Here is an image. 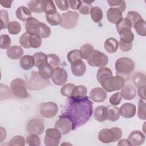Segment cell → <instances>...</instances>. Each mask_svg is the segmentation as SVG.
<instances>
[{"label": "cell", "instance_id": "26", "mask_svg": "<svg viewBox=\"0 0 146 146\" xmlns=\"http://www.w3.org/2000/svg\"><path fill=\"white\" fill-rule=\"evenodd\" d=\"M15 14L18 19L21 21H26L31 17V11L26 6H19L15 11Z\"/></svg>", "mask_w": 146, "mask_h": 146}, {"label": "cell", "instance_id": "42", "mask_svg": "<svg viewBox=\"0 0 146 146\" xmlns=\"http://www.w3.org/2000/svg\"><path fill=\"white\" fill-rule=\"evenodd\" d=\"M47 56V63L54 69L58 67L60 64V58L55 54H49Z\"/></svg>", "mask_w": 146, "mask_h": 146}, {"label": "cell", "instance_id": "33", "mask_svg": "<svg viewBox=\"0 0 146 146\" xmlns=\"http://www.w3.org/2000/svg\"><path fill=\"white\" fill-rule=\"evenodd\" d=\"M51 33V31L49 26H48L44 22H40L38 27L37 34L41 38H47L50 36Z\"/></svg>", "mask_w": 146, "mask_h": 146}, {"label": "cell", "instance_id": "17", "mask_svg": "<svg viewBox=\"0 0 146 146\" xmlns=\"http://www.w3.org/2000/svg\"><path fill=\"white\" fill-rule=\"evenodd\" d=\"M71 70L75 76H82L86 71V66L82 59L77 60L71 63Z\"/></svg>", "mask_w": 146, "mask_h": 146}, {"label": "cell", "instance_id": "55", "mask_svg": "<svg viewBox=\"0 0 146 146\" xmlns=\"http://www.w3.org/2000/svg\"><path fill=\"white\" fill-rule=\"evenodd\" d=\"M121 99L122 98L120 93L117 92L111 96L109 99V102L113 106H117L121 103Z\"/></svg>", "mask_w": 146, "mask_h": 146}, {"label": "cell", "instance_id": "57", "mask_svg": "<svg viewBox=\"0 0 146 146\" xmlns=\"http://www.w3.org/2000/svg\"><path fill=\"white\" fill-rule=\"evenodd\" d=\"M118 46L122 51L128 52L131 50L132 47V43H125L120 40L119 42H118Z\"/></svg>", "mask_w": 146, "mask_h": 146}, {"label": "cell", "instance_id": "60", "mask_svg": "<svg viewBox=\"0 0 146 146\" xmlns=\"http://www.w3.org/2000/svg\"><path fill=\"white\" fill-rule=\"evenodd\" d=\"M13 3V1H1L0 3L1 5L5 8H10L11 6V3Z\"/></svg>", "mask_w": 146, "mask_h": 146}, {"label": "cell", "instance_id": "53", "mask_svg": "<svg viewBox=\"0 0 146 146\" xmlns=\"http://www.w3.org/2000/svg\"><path fill=\"white\" fill-rule=\"evenodd\" d=\"M30 35L27 33H25L21 35V36L19 38V41L21 46L25 48H30Z\"/></svg>", "mask_w": 146, "mask_h": 146}, {"label": "cell", "instance_id": "31", "mask_svg": "<svg viewBox=\"0 0 146 146\" xmlns=\"http://www.w3.org/2000/svg\"><path fill=\"white\" fill-rule=\"evenodd\" d=\"M27 5L31 12L35 13H42L44 12L42 0L30 1Z\"/></svg>", "mask_w": 146, "mask_h": 146}, {"label": "cell", "instance_id": "36", "mask_svg": "<svg viewBox=\"0 0 146 146\" xmlns=\"http://www.w3.org/2000/svg\"><path fill=\"white\" fill-rule=\"evenodd\" d=\"M45 16L47 22L51 26H57L60 25L62 22V15L58 11L51 15H45Z\"/></svg>", "mask_w": 146, "mask_h": 146}, {"label": "cell", "instance_id": "40", "mask_svg": "<svg viewBox=\"0 0 146 146\" xmlns=\"http://www.w3.org/2000/svg\"><path fill=\"white\" fill-rule=\"evenodd\" d=\"M94 1H82V4L80 8L78 9L79 12L83 15H88L90 14L91 10L92 9L91 3H93Z\"/></svg>", "mask_w": 146, "mask_h": 146}, {"label": "cell", "instance_id": "25", "mask_svg": "<svg viewBox=\"0 0 146 146\" xmlns=\"http://www.w3.org/2000/svg\"><path fill=\"white\" fill-rule=\"evenodd\" d=\"M118 33L120 38V40L123 42L131 43H132L134 40L135 36L131 30V29L124 28L119 30Z\"/></svg>", "mask_w": 146, "mask_h": 146}, {"label": "cell", "instance_id": "11", "mask_svg": "<svg viewBox=\"0 0 146 146\" xmlns=\"http://www.w3.org/2000/svg\"><path fill=\"white\" fill-rule=\"evenodd\" d=\"M51 80L56 86H63L67 82L68 74L65 69L61 67H56L54 69Z\"/></svg>", "mask_w": 146, "mask_h": 146}, {"label": "cell", "instance_id": "34", "mask_svg": "<svg viewBox=\"0 0 146 146\" xmlns=\"http://www.w3.org/2000/svg\"><path fill=\"white\" fill-rule=\"evenodd\" d=\"M132 27H134L136 32L137 33L138 35L142 36H145L146 35V22L144 20L143 18L136 21L133 25Z\"/></svg>", "mask_w": 146, "mask_h": 146}, {"label": "cell", "instance_id": "22", "mask_svg": "<svg viewBox=\"0 0 146 146\" xmlns=\"http://www.w3.org/2000/svg\"><path fill=\"white\" fill-rule=\"evenodd\" d=\"M38 73L39 75L44 79L48 80L52 77L54 72V68L47 63L41 64L38 67Z\"/></svg>", "mask_w": 146, "mask_h": 146}, {"label": "cell", "instance_id": "7", "mask_svg": "<svg viewBox=\"0 0 146 146\" xmlns=\"http://www.w3.org/2000/svg\"><path fill=\"white\" fill-rule=\"evenodd\" d=\"M62 20L60 25V27L65 29H72L76 27L78 24L79 14L74 11L68 10L62 14Z\"/></svg>", "mask_w": 146, "mask_h": 146}, {"label": "cell", "instance_id": "51", "mask_svg": "<svg viewBox=\"0 0 146 146\" xmlns=\"http://www.w3.org/2000/svg\"><path fill=\"white\" fill-rule=\"evenodd\" d=\"M116 27L117 32L122 29L129 28L131 29L132 27V25L131 22L126 18H123L120 21H119L116 24Z\"/></svg>", "mask_w": 146, "mask_h": 146}, {"label": "cell", "instance_id": "58", "mask_svg": "<svg viewBox=\"0 0 146 146\" xmlns=\"http://www.w3.org/2000/svg\"><path fill=\"white\" fill-rule=\"evenodd\" d=\"M68 5L71 9L73 10H78L82 4V1H74V0H68Z\"/></svg>", "mask_w": 146, "mask_h": 146}, {"label": "cell", "instance_id": "21", "mask_svg": "<svg viewBox=\"0 0 146 146\" xmlns=\"http://www.w3.org/2000/svg\"><path fill=\"white\" fill-rule=\"evenodd\" d=\"M24 54L23 50L19 46L14 45L10 46L7 49L6 55L11 59H18L23 56Z\"/></svg>", "mask_w": 146, "mask_h": 146}, {"label": "cell", "instance_id": "41", "mask_svg": "<svg viewBox=\"0 0 146 146\" xmlns=\"http://www.w3.org/2000/svg\"><path fill=\"white\" fill-rule=\"evenodd\" d=\"M137 116L139 119L145 120L146 119V106L144 100L140 99L138 103Z\"/></svg>", "mask_w": 146, "mask_h": 146}, {"label": "cell", "instance_id": "62", "mask_svg": "<svg viewBox=\"0 0 146 146\" xmlns=\"http://www.w3.org/2000/svg\"><path fill=\"white\" fill-rule=\"evenodd\" d=\"M1 142H2L6 137V131L2 127H1Z\"/></svg>", "mask_w": 146, "mask_h": 146}, {"label": "cell", "instance_id": "37", "mask_svg": "<svg viewBox=\"0 0 146 146\" xmlns=\"http://www.w3.org/2000/svg\"><path fill=\"white\" fill-rule=\"evenodd\" d=\"M43 5V11L46 15H51L56 13V8L54 3L51 0H42Z\"/></svg>", "mask_w": 146, "mask_h": 146}, {"label": "cell", "instance_id": "16", "mask_svg": "<svg viewBox=\"0 0 146 146\" xmlns=\"http://www.w3.org/2000/svg\"><path fill=\"white\" fill-rule=\"evenodd\" d=\"M91 100L96 103L104 102L107 96L106 91L101 87H95L91 90L90 93Z\"/></svg>", "mask_w": 146, "mask_h": 146}, {"label": "cell", "instance_id": "14", "mask_svg": "<svg viewBox=\"0 0 146 146\" xmlns=\"http://www.w3.org/2000/svg\"><path fill=\"white\" fill-rule=\"evenodd\" d=\"M127 139L132 145L139 146L145 142V136L140 131L135 130L129 133Z\"/></svg>", "mask_w": 146, "mask_h": 146}, {"label": "cell", "instance_id": "20", "mask_svg": "<svg viewBox=\"0 0 146 146\" xmlns=\"http://www.w3.org/2000/svg\"><path fill=\"white\" fill-rule=\"evenodd\" d=\"M39 22V20L36 18L33 17H30L26 22L25 27L26 33L30 35L37 34V30Z\"/></svg>", "mask_w": 146, "mask_h": 146}, {"label": "cell", "instance_id": "23", "mask_svg": "<svg viewBox=\"0 0 146 146\" xmlns=\"http://www.w3.org/2000/svg\"><path fill=\"white\" fill-rule=\"evenodd\" d=\"M93 115L95 120L99 122H103L107 119V108L103 106H99L94 109Z\"/></svg>", "mask_w": 146, "mask_h": 146}, {"label": "cell", "instance_id": "59", "mask_svg": "<svg viewBox=\"0 0 146 146\" xmlns=\"http://www.w3.org/2000/svg\"><path fill=\"white\" fill-rule=\"evenodd\" d=\"M145 85H143L138 87L137 90V94L138 96L143 100H145Z\"/></svg>", "mask_w": 146, "mask_h": 146}, {"label": "cell", "instance_id": "38", "mask_svg": "<svg viewBox=\"0 0 146 146\" xmlns=\"http://www.w3.org/2000/svg\"><path fill=\"white\" fill-rule=\"evenodd\" d=\"M90 15L93 21L95 23H98L103 18L102 10L99 6L92 7L90 11Z\"/></svg>", "mask_w": 146, "mask_h": 146}, {"label": "cell", "instance_id": "50", "mask_svg": "<svg viewBox=\"0 0 146 146\" xmlns=\"http://www.w3.org/2000/svg\"><path fill=\"white\" fill-rule=\"evenodd\" d=\"M25 145V140L21 135L14 136L10 141L9 145L10 146H24Z\"/></svg>", "mask_w": 146, "mask_h": 146}, {"label": "cell", "instance_id": "6", "mask_svg": "<svg viewBox=\"0 0 146 146\" xmlns=\"http://www.w3.org/2000/svg\"><path fill=\"white\" fill-rule=\"evenodd\" d=\"M50 84L47 79H44L41 77L38 72L33 71L31 72L30 77L27 88L30 90H40L44 88Z\"/></svg>", "mask_w": 146, "mask_h": 146}, {"label": "cell", "instance_id": "5", "mask_svg": "<svg viewBox=\"0 0 146 146\" xmlns=\"http://www.w3.org/2000/svg\"><path fill=\"white\" fill-rule=\"evenodd\" d=\"M125 81L122 77L115 75L107 78L102 82L100 84L106 91L112 92L121 89L124 86Z\"/></svg>", "mask_w": 146, "mask_h": 146}, {"label": "cell", "instance_id": "18", "mask_svg": "<svg viewBox=\"0 0 146 146\" xmlns=\"http://www.w3.org/2000/svg\"><path fill=\"white\" fill-rule=\"evenodd\" d=\"M122 12L117 8L110 7L107 11V18L108 21L113 24H116L123 18Z\"/></svg>", "mask_w": 146, "mask_h": 146}, {"label": "cell", "instance_id": "12", "mask_svg": "<svg viewBox=\"0 0 146 146\" xmlns=\"http://www.w3.org/2000/svg\"><path fill=\"white\" fill-rule=\"evenodd\" d=\"M27 130L30 134H36L38 135L42 134L44 130L43 121L39 119L30 120L27 123Z\"/></svg>", "mask_w": 146, "mask_h": 146}, {"label": "cell", "instance_id": "54", "mask_svg": "<svg viewBox=\"0 0 146 146\" xmlns=\"http://www.w3.org/2000/svg\"><path fill=\"white\" fill-rule=\"evenodd\" d=\"M11 38L7 34H2L1 35V49H7L11 44Z\"/></svg>", "mask_w": 146, "mask_h": 146}, {"label": "cell", "instance_id": "46", "mask_svg": "<svg viewBox=\"0 0 146 146\" xmlns=\"http://www.w3.org/2000/svg\"><path fill=\"white\" fill-rule=\"evenodd\" d=\"M26 143L30 146H39L40 145V139L38 135L30 134L26 138Z\"/></svg>", "mask_w": 146, "mask_h": 146}, {"label": "cell", "instance_id": "61", "mask_svg": "<svg viewBox=\"0 0 146 146\" xmlns=\"http://www.w3.org/2000/svg\"><path fill=\"white\" fill-rule=\"evenodd\" d=\"M117 145H126V146H132L129 141L128 139H123L119 140V141L117 143Z\"/></svg>", "mask_w": 146, "mask_h": 146}, {"label": "cell", "instance_id": "24", "mask_svg": "<svg viewBox=\"0 0 146 146\" xmlns=\"http://www.w3.org/2000/svg\"><path fill=\"white\" fill-rule=\"evenodd\" d=\"M19 64L21 67L24 70H29L35 66L33 56L26 55L20 58Z\"/></svg>", "mask_w": 146, "mask_h": 146}, {"label": "cell", "instance_id": "29", "mask_svg": "<svg viewBox=\"0 0 146 146\" xmlns=\"http://www.w3.org/2000/svg\"><path fill=\"white\" fill-rule=\"evenodd\" d=\"M113 76V74L111 69L108 67H102L100 68L96 74V79L98 82L101 84L104 80L107 78Z\"/></svg>", "mask_w": 146, "mask_h": 146}, {"label": "cell", "instance_id": "2", "mask_svg": "<svg viewBox=\"0 0 146 146\" xmlns=\"http://www.w3.org/2000/svg\"><path fill=\"white\" fill-rule=\"evenodd\" d=\"M115 66L116 75L122 77L125 80L129 79L134 70L135 63L129 58L121 57L117 59Z\"/></svg>", "mask_w": 146, "mask_h": 146}, {"label": "cell", "instance_id": "19", "mask_svg": "<svg viewBox=\"0 0 146 146\" xmlns=\"http://www.w3.org/2000/svg\"><path fill=\"white\" fill-rule=\"evenodd\" d=\"M136 90L134 86L131 84H127L124 86L121 89L120 95L121 98L125 100H132L136 95Z\"/></svg>", "mask_w": 146, "mask_h": 146}, {"label": "cell", "instance_id": "43", "mask_svg": "<svg viewBox=\"0 0 146 146\" xmlns=\"http://www.w3.org/2000/svg\"><path fill=\"white\" fill-rule=\"evenodd\" d=\"M8 31L10 34L17 35L19 34L21 30V26L17 21H11L7 26Z\"/></svg>", "mask_w": 146, "mask_h": 146}, {"label": "cell", "instance_id": "56", "mask_svg": "<svg viewBox=\"0 0 146 146\" xmlns=\"http://www.w3.org/2000/svg\"><path fill=\"white\" fill-rule=\"evenodd\" d=\"M55 3L58 9H59L62 11H66L69 8V5L68 3V1H63V0H58L55 1Z\"/></svg>", "mask_w": 146, "mask_h": 146}, {"label": "cell", "instance_id": "27", "mask_svg": "<svg viewBox=\"0 0 146 146\" xmlns=\"http://www.w3.org/2000/svg\"><path fill=\"white\" fill-rule=\"evenodd\" d=\"M118 47V41L115 38L112 37L107 38L104 44V49L107 52L110 54L116 52Z\"/></svg>", "mask_w": 146, "mask_h": 146}, {"label": "cell", "instance_id": "63", "mask_svg": "<svg viewBox=\"0 0 146 146\" xmlns=\"http://www.w3.org/2000/svg\"><path fill=\"white\" fill-rule=\"evenodd\" d=\"M71 145V144H70V143H62V144H61V145Z\"/></svg>", "mask_w": 146, "mask_h": 146}, {"label": "cell", "instance_id": "45", "mask_svg": "<svg viewBox=\"0 0 146 146\" xmlns=\"http://www.w3.org/2000/svg\"><path fill=\"white\" fill-rule=\"evenodd\" d=\"M75 86V85L72 83H67L64 84L60 88V94L66 97H70Z\"/></svg>", "mask_w": 146, "mask_h": 146}, {"label": "cell", "instance_id": "39", "mask_svg": "<svg viewBox=\"0 0 146 146\" xmlns=\"http://www.w3.org/2000/svg\"><path fill=\"white\" fill-rule=\"evenodd\" d=\"M35 61V66L38 67L41 64L47 62V56L44 52H37L33 55Z\"/></svg>", "mask_w": 146, "mask_h": 146}, {"label": "cell", "instance_id": "3", "mask_svg": "<svg viewBox=\"0 0 146 146\" xmlns=\"http://www.w3.org/2000/svg\"><path fill=\"white\" fill-rule=\"evenodd\" d=\"M122 137V131L118 127L110 129H102L98 133V139L103 143H110L117 141Z\"/></svg>", "mask_w": 146, "mask_h": 146}, {"label": "cell", "instance_id": "4", "mask_svg": "<svg viewBox=\"0 0 146 146\" xmlns=\"http://www.w3.org/2000/svg\"><path fill=\"white\" fill-rule=\"evenodd\" d=\"M27 87L25 80L21 78H15L13 79L10 86L12 94L21 99H25L29 96V94L26 89Z\"/></svg>", "mask_w": 146, "mask_h": 146}, {"label": "cell", "instance_id": "1", "mask_svg": "<svg viewBox=\"0 0 146 146\" xmlns=\"http://www.w3.org/2000/svg\"><path fill=\"white\" fill-rule=\"evenodd\" d=\"M93 112V102L87 96L80 99L68 98L59 117L68 119L72 123V130L84 125Z\"/></svg>", "mask_w": 146, "mask_h": 146}, {"label": "cell", "instance_id": "35", "mask_svg": "<svg viewBox=\"0 0 146 146\" xmlns=\"http://www.w3.org/2000/svg\"><path fill=\"white\" fill-rule=\"evenodd\" d=\"M94 47L92 44L87 43L80 47L79 50L82 59L87 60L94 51Z\"/></svg>", "mask_w": 146, "mask_h": 146}, {"label": "cell", "instance_id": "28", "mask_svg": "<svg viewBox=\"0 0 146 146\" xmlns=\"http://www.w3.org/2000/svg\"><path fill=\"white\" fill-rule=\"evenodd\" d=\"M107 120L110 121H117L120 116L119 108L116 106L110 105L107 107Z\"/></svg>", "mask_w": 146, "mask_h": 146}, {"label": "cell", "instance_id": "8", "mask_svg": "<svg viewBox=\"0 0 146 146\" xmlns=\"http://www.w3.org/2000/svg\"><path fill=\"white\" fill-rule=\"evenodd\" d=\"M87 63L92 67H104L108 63V58L104 53L98 50H94L92 53L87 60Z\"/></svg>", "mask_w": 146, "mask_h": 146}, {"label": "cell", "instance_id": "47", "mask_svg": "<svg viewBox=\"0 0 146 146\" xmlns=\"http://www.w3.org/2000/svg\"><path fill=\"white\" fill-rule=\"evenodd\" d=\"M0 19H1V29H4L7 28L10 22H9V14L6 10H1Z\"/></svg>", "mask_w": 146, "mask_h": 146}, {"label": "cell", "instance_id": "13", "mask_svg": "<svg viewBox=\"0 0 146 146\" xmlns=\"http://www.w3.org/2000/svg\"><path fill=\"white\" fill-rule=\"evenodd\" d=\"M72 127L71 121L66 117H60L54 124V128L58 130L62 135L68 133L72 130Z\"/></svg>", "mask_w": 146, "mask_h": 146}, {"label": "cell", "instance_id": "48", "mask_svg": "<svg viewBox=\"0 0 146 146\" xmlns=\"http://www.w3.org/2000/svg\"><path fill=\"white\" fill-rule=\"evenodd\" d=\"M29 42L30 47L34 48H37L39 47L42 44L41 38L38 34L30 35Z\"/></svg>", "mask_w": 146, "mask_h": 146}, {"label": "cell", "instance_id": "30", "mask_svg": "<svg viewBox=\"0 0 146 146\" xmlns=\"http://www.w3.org/2000/svg\"><path fill=\"white\" fill-rule=\"evenodd\" d=\"M87 93V89L85 86L79 85L75 86L72 91V94L70 97L75 99L83 98L86 96Z\"/></svg>", "mask_w": 146, "mask_h": 146}, {"label": "cell", "instance_id": "10", "mask_svg": "<svg viewBox=\"0 0 146 146\" xmlns=\"http://www.w3.org/2000/svg\"><path fill=\"white\" fill-rule=\"evenodd\" d=\"M58 112V106L54 102H46L42 104L40 108V113L44 118H52Z\"/></svg>", "mask_w": 146, "mask_h": 146}, {"label": "cell", "instance_id": "52", "mask_svg": "<svg viewBox=\"0 0 146 146\" xmlns=\"http://www.w3.org/2000/svg\"><path fill=\"white\" fill-rule=\"evenodd\" d=\"M126 18H127L131 22L133 26V25L136 21L141 19L142 17L138 12L136 11H129V12H128L126 15Z\"/></svg>", "mask_w": 146, "mask_h": 146}, {"label": "cell", "instance_id": "44", "mask_svg": "<svg viewBox=\"0 0 146 146\" xmlns=\"http://www.w3.org/2000/svg\"><path fill=\"white\" fill-rule=\"evenodd\" d=\"M107 3L111 7H115L123 13L126 9V4L124 1L121 0H108Z\"/></svg>", "mask_w": 146, "mask_h": 146}, {"label": "cell", "instance_id": "15", "mask_svg": "<svg viewBox=\"0 0 146 146\" xmlns=\"http://www.w3.org/2000/svg\"><path fill=\"white\" fill-rule=\"evenodd\" d=\"M120 114L125 118H132L136 112V106L131 103H125L119 108Z\"/></svg>", "mask_w": 146, "mask_h": 146}, {"label": "cell", "instance_id": "49", "mask_svg": "<svg viewBox=\"0 0 146 146\" xmlns=\"http://www.w3.org/2000/svg\"><path fill=\"white\" fill-rule=\"evenodd\" d=\"M67 58L68 61L70 63H72L75 60L82 59L80 56V51L79 50H77V49H75L68 52L67 55Z\"/></svg>", "mask_w": 146, "mask_h": 146}, {"label": "cell", "instance_id": "9", "mask_svg": "<svg viewBox=\"0 0 146 146\" xmlns=\"http://www.w3.org/2000/svg\"><path fill=\"white\" fill-rule=\"evenodd\" d=\"M62 134L54 128H48L46 130L44 138V143L46 146H58L59 145Z\"/></svg>", "mask_w": 146, "mask_h": 146}, {"label": "cell", "instance_id": "32", "mask_svg": "<svg viewBox=\"0 0 146 146\" xmlns=\"http://www.w3.org/2000/svg\"><path fill=\"white\" fill-rule=\"evenodd\" d=\"M132 81L134 86L137 88L143 85H145V75L141 72H136L132 75Z\"/></svg>", "mask_w": 146, "mask_h": 146}]
</instances>
